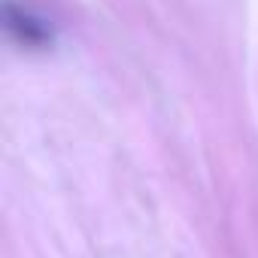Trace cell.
Returning <instances> with one entry per match:
<instances>
[{
	"label": "cell",
	"mask_w": 258,
	"mask_h": 258,
	"mask_svg": "<svg viewBox=\"0 0 258 258\" xmlns=\"http://www.w3.org/2000/svg\"><path fill=\"white\" fill-rule=\"evenodd\" d=\"M7 16H10V28L19 31V37H22L25 43H43V40L49 37V31H46L43 25H34V19H31L28 13H19L13 4L7 7Z\"/></svg>",
	"instance_id": "cell-1"
}]
</instances>
